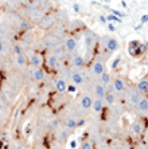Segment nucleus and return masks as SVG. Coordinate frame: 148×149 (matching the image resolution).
Listing matches in <instances>:
<instances>
[{"mask_svg":"<svg viewBox=\"0 0 148 149\" xmlns=\"http://www.w3.org/2000/svg\"><path fill=\"white\" fill-rule=\"evenodd\" d=\"M59 22V14L57 11H50L47 14L43 15V17L41 19V22L38 23V27L43 31H48L51 30L57 23Z\"/></svg>","mask_w":148,"mask_h":149,"instance_id":"nucleus-1","label":"nucleus"},{"mask_svg":"<svg viewBox=\"0 0 148 149\" xmlns=\"http://www.w3.org/2000/svg\"><path fill=\"white\" fill-rule=\"evenodd\" d=\"M127 97H128V102L132 105V106H136V105L139 104V101L141 100V98L144 97V94L141 93L140 90L137 89V86H132V87H128L127 89Z\"/></svg>","mask_w":148,"mask_h":149,"instance_id":"nucleus-2","label":"nucleus"},{"mask_svg":"<svg viewBox=\"0 0 148 149\" xmlns=\"http://www.w3.org/2000/svg\"><path fill=\"white\" fill-rule=\"evenodd\" d=\"M102 40H104L102 46L105 47L108 54H113V52L120 50V42H119L117 38H113V36H105V38H102Z\"/></svg>","mask_w":148,"mask_h":149,"instance_id":"nucleus-3","label":"nucleus"},{"mask_svg":"<svg viewBox=\"0 0 148 149\" xmlns=\"http://www.w3.org/2000/svg\"><path fill=\"white\" fill-rule=\"evenodd\" d=\"M45 65L50 70H57V69H59L61 61H59V58L53 51H48L45 55Z\"/></svg>","mask_w":148,"mask_h":149,"instance_id":"nucleus-4","label":"nucleus"},{"mask_svg":"<svg viewBox=\"0 0 148 149\" xmlns=\"http://www.w3.org/2000/svg\"><path fill=\"white\" fill-rule=\"evenodd\" d=\"M96 34L89 28H83V43H85L86 50H92L96 45Z\"/></svg>","mask_w":148,"mask_h":149,"instance_id":"nucleus-5","label":"nucleus"},{"mask_svg":"<svg viewBox=\"0 0 148 149\" xmlns=\"http://www.w3.org/2000/svg\"><path fill=\"white\" fill-rule=\"evenodd\" d=\"M110 86H112V90H113L116 94H123V93H125L127 89H128L127 82H125L121 77H116V78H113Z\"/></svg>","mask_w":148,"mask_h":149,"instance_id":"nucleus-6","label":"nucleus"},{"mask_svg":"<svg viewBox=\"0 0 148 149\" xmlns=\"http://www.w3.org/2000/svg\"><path fill=\"white\" fill-rule=\"evenodd\" d=\"M105 70H107L105 62L100 58L94 59L93 62H92V65H90V71H92V74L96 75V77H100L101 74H104L105 73Z\"/></svg>","mask_w":148,"mask_h":149,"instance_id":"nucleus-7","label":"nucleus"},{"mask_svg":"<svg viewBox=\"0 0 148 149\" xmlns=\"http://www.w3.org/2000/svg\"><path fill=\"white\" fill-rule=\"evenodd\" d=\"M69 77H70V79H72V83H74L76 86H82V85H85V75H83V73L79 69H74V67H73Z\"/></svg>","mask_w":148,"mask_h":149,"instance_id":"nucleus-8","label":"nucleus"},{"mask_svg":"<svg viewBox=\"0 0 148 149\" xmlns=\"http://www.w3.org/2000/svg\"><path fill=\"white\" fill-rule=\"evenodd\" d=\"M28 62L32 67H42L45 65V58L41 52L38 51H31L30 55H28Z\"/></svg>","mask_w":148,"mask_h":149,"instance_id":"nucleus-9","label":"nucleus"},{"mask_svg":"<svg viewBox=\"0 0 148 149\" xmlns=\"http://www.w3.org/2000/svg\"><path fill=\"white\" fill-rule=\"evenodd\" d=\"M43 45L47 47L48 50H51L54 49L55 46H59V45H62V42H61V36H58V35H55V34H47L45 36V40H43Z\"/></svg>","mask_w":148,"mask_h":149,"instance_id":"nucleus-10","label":"nucleus"},{"mask_svg":"<svg viewBox=\"0 0 148 149\" xmlns=\"http://www.w3.org/2000/svg\"><path fill=\"white\" fill-rule=\"evenodd\" d=\"M129 130H131L132 134L137 136V137L141 134H144L145 125H144V122H143V120H135V121L131 124V126H129Z\"/></svg>","mask_w":148,"mask_h":149,"instance_id":"nucleus-11","label":"nucleus"},{"mask_svg":"<svg viewBox=\"0 0 148 149\" xmlns=\"http://www.w3.org/2000/svg\"><path fill=\"white\" fill-rule=\"evenodd\" d=\"M78 105H79V109L83 111L92 110V105H93V98H92V95H89V94H82L78 100Z\"/></svg>","mask_w":148,"mask_h":149,"instance_id":"nucleus-12","label":"nucleus"},{"mask_svg":"<svg viewBox=\"0 0 148 149\" xmlns=\"http://www.w3.org/2000/svg\"><path fill=\"white\" fill-rule=\"evenodd\" d=\"M63 47H65L66 52L73 54V52H76L77 47H78V42H77V39L74 38L73 35H69V36H66L65 40H63Z\"/></svg>","mask_w":148,"mask_h":149,"instance_id":"nucleus-13","label":"nucleus"},{"mask_svg":"<svg viewBox=\"0 0 148 149\" xmlns=\"http://www.w3.org/2000/svg\"><path fill=\"white\" fill-rule=\"evenodd\" d=\"M32 3L36 6V7L39 8L41 11H43L45 14H47V12H50L53 8V3L50 1V0H31Z\"/></svg>","mask_w":148,"mask_h":149,"instance_id":"nucleus-14","label":"nucleus"},{"mask_svg":"<svg viewBox=\"0 0 148 149\" xmlns=\"http://www.w3.org/2000/svg\"><path fill=\"white\" fill-rule=\"evenodd\" d=\"M15 63L19 69H27L28 66V56L24 52H19L15 54Z\"/></svg>","mask_w":148,"mask_h":149,"instance_id":"nucleus-15","label":"nucleus"},{"mask_svg":"<svg viewBox=\"0 0 148 149\" xmlns=\"http://www.w3.org/2000/svg\"><path fill=\"white\" fill-rule=\"evenodd\" d=\"M31 75H32V78H34L35 82H39V83L43 82V81L46 79V73H45V70L42 69V67H32Z\"/></svg>","mask_w":148,"mask_h":149,"instance_id":"nucleus-16","label":"nucleus"},{"mask_svg":"<svg viewBox=\"0 0 148 149\" xmlns=\"http://www.w3.org/2000/svg\"><path fill=\"white\" fill-rule=\"evenodd\" d=\"M85 63H86V61L82 55H79V54H73L72 55V66L74 69L82 70L83 66H85Z\"/></svg>","mask_w":148,"mask_h":149,"instance_id":"nucleus-17","label":"nucleus"},{"mask_svg":"<svg viewBox=\"0 0 148 149\" xmlns=\"http://www.w3.org/2000/svg\"><path fill=\"white\" fill-rule=\"evenodd\" d=\"M93 94L94 98H98V100H105V94H107V89L101 85L100 82L94 83L93 86Z\"/></svg>","mask_w":148,"mask_h":149,"instance_id":"nucleus-18","label":"nucleus"},{"mask_svg":"<svg viewBox=\"0 0 148 149\" xmlns=\"http://www.w3.org/2000/svg\"><path fill=\"white\" fill-rule=\"evenodd\" d=\"M136 111H139L140 114H148V97H143L140 101H139V104L135 106Z\"/></svg>","mask_w":148,"mask_h":149,"instance_id":"nucleus-19","label":"nucleus"},{"mask_svg":"<svg viewBox=\"0 0 148 149\" xmlns=\"http://www.w3.org/2000/svg\"><path fill=\"white\" fill-rule=\"evenodd\" d=\"M139 43L137 40H132L129 42V46H128V52L132 58H136V56H140V52H139Z\"/></svg>","mask_w":148,"mask_h":149,"instance_id":"nucleus-20","label":"nucleus"},{"mask_svg":"<svg viewBox=\"0 0 148 149\" xmlns=\"http://www.w3.org/2000/svg\"><path fill=\"white\" fill-rule=\"evenodd\" d=\"M67 86L69 85H67L65 78H58V79L55 81V85H54L55 90L58 91V93H66L67 91Z\"/></svg>","mask_w":148,"mask_h":149,"instance_id":"nucleus-21","label":"nucleus"},{"mask_svg":"<svg viewBox=\"0 0 148 149\" xmlns=\"http://www.w3.org/2000/svg\"><path fill=\"white\" fill-rule=\"evenodd\" d=\"M98 82H100L105 89H109V86L112 85V75L105 71L104 74H101V75L98 77Z\"/></svg>","mask_w":148,"mask_h":149,"instance_id":"nucleus-22","label":"nucleus"},{"mask_svg":"<svg viewBox=\"0 0 148 149\" xmlns=\"http://www.w3.org/2000/svg\"><path fill=\"white\" fill-rule=\"evenodd\" d=\"M105 102H107L109 106H113L117 101V94L114 93L113 90H107V94H105Z\"/></svg>","mask_w":148,"mask_h":149,"instance_id":"nucleus-23","label":"nucleus"},{"mask_svg":"<svg viewBox=\"0 0 148 149\" xmlns=\"http://www.w3.org/2000/svg\"><path fill=\"white\" fill-rule=\"evenodd\" d=\"M51 30H53V31H51L53 34L58 35V36H62V35L66 32V26H65V23H63V22H58V23H57V24H55Z\"/></svg>","mask_w":148,"mask_h":149,"instance_id":"nucleus-24","label":"nucleus"},{"mask_svg":"<svg viewBox=\"0 0 148 149\" xmlns=\"http://www.w3.org/2000/svg\"><path fill=\"white\" fill-rule=\"evenodd\" d=\"M3 94L6 95V98L10 101H14L15 97H16V90H15L12 86H6L3 89Z\"/></svg>","mask_w":148,"mask_h":149,"instance_id":"nucleus-25","label":"nucleus"},{"mask_svg":"<svg viewBox=\"0 0 148 149\" xmlns=\"http://www.w3.org/2000/svg\"><path fill=\"white\" fill-rule=\"evenodd\" d=\"M92 110L94 113H101L104 110V100H98V98H94L93 100V105H92Z\"/></svg>","mask_w":148,"mask_h":149,"instance_id":"nucleus-26","label":"nucleus"},{"mask_svg":"<svg viewBox=\"0 0 148 149\" xmlns=\"http://www.w3.org/2000/svg\"><path fill=\"white\" fill-rule=\"evenodd\" d=\"M77 121H78V120H77L76 117L70 116V117H67L65 120V126L69 129V130H73V129L77 128Z\"/></svg>","mask_w":148,"mask_h":149,"instance_id":"nucleus-27","label":"nucleus"},{"mask_svg":"<svg viewBox=\"0 0 148 149\" xmlns=\"http://www.w3.org/2000/svg\"><path fill=\"white\" fill-rule=\"evenodd\" d=\"M137 86V89L141 91L143 94H147L148 93V79L147 78H144V79H141L140 82L136 85Z\"/></svg>","mask_w":148,"mask_h":149,"instance_id":"nucleus-28","label":"nucleus"},{"mask_svg":"<svg viewBox=\"0 0 148 149\" xmlns=\"http://www.w3.org/2000/svg\"><path fill=\"white\" fill-rule=\"evenodd\" d=\"M31 28H32V26H31V22L30 20H22L20 23H19V30L23 32H28Z\"/></svg>","mask_w":148,"mask_h":149,"instance_id":"nucleus-29","label":"nucleus"},{"mask_svg":"<svg viewBox=\"0 0 148 149\" xmlns=\"http://www.w3.org/2000/svg\"><path fill=\"white\" fill-rule=\"evenodd\" d=\"M79 149H93V144H92L90 140H83Z\"/></svg>","mask_w":148,"mask_h":149,"instance_id":"nucleus-30","label":"nucleus"},{"mask_svg":"<svg viewBox=\"0 0 148 149\" xmlns=\"http://www.w3.org/2000/svg\"><path fill=\"white\" fill-rule=\"evenodd\" d=\"M147 51H148L147 43H139V52H140V55H144Z\"/></svg>","mask_w":148,"mask_h":149,"instance_id":"nucleus-31","label":"nucleus"},{"mask_svg":"<svg viewBox=\"0 0 148 149\" xmlns=\"http://www.w3.org/2000/svg\"><path fill=\"white\" fill-rule=\"evenodd\" d=\"M107 20H110V22H116V23H121V17L116 16V15H108L107 16Z\"/></svg>","mask_w":148,"mask_h":149,"instance_id":"nucleus-32","label":"nucleus"},{"mask_svg":"<svg viewBox=\"0 0 148 149\" xmlns=\"http://www.w3.org/2000/svg\"><path fill=\"white\" fill-rule=\"evenodd\" d=\"M67 91H69V93H76V91H77V86L74 85V83L69 85V86H67Z\"/></svg>","mask_w":148,"mask_h":149,"instance_id":"nucleus-33","label":"nucleus"},{"mask_svg":"<svg viewBox=\"0 0 148 149\" xmlns=\"http://www.w3.org/2000/svg\"><path fill=\"white\" fill-rule=\"evenodd\" d=\"M119 63H120V56H117L113 62H112V69H116V67L119 66Z\"/></svg>","mask_w":148,"mask_h":149,"instance_id":"nucleus-34","label":"nucleus"},{"mask_svg":"<svg viewBox=\"0 0 148 149\" xmlns=\"http://www.w3.org/2000/svg\"><path fill=\"white\" fill-rule=\"evenodd\" d=\"M112 14L116 15V16H119V17H123V16H124V14H121L120 11H116V10H112Z\"/></svg>","mask_w":148,"mask_h":149,"instance_id":"nucleus-35","label":"nucleus"},{"mask_svg":"<svg viewBox=\"0 0 148 149\" xmlns=\"http://www.w3.org/2000/svg\"><path fill=\"white\" fill-rule=\"evenodd\" d=\"M83 124H85V120H83V118H79L78 121H77V128H78V126H82Z\"/></svg>","mask_w":148,"mask_h":149,"instance_id":"nucleus-36","label":"nucleus"},{"mask_svg":"<svg viewBox=\"0 0 148 149\" xmlns=\"http://www.w3.org/2000/svg\"><path fill=\"white\" fill-rule=\"evenodd\" d=\"M4 54V43L0 40V55H3Z\"/></svg>","mask_w":148,"mask_h":149,"instance_id":"nucleus-37","label":"nucleus"},{"mask_svg":"<svg viewBox=\"0 0 148 149\" xmlns=\"http://www.w3.org/2000/svg\"><path fill=\"white\" fill-rule=\"evenodd\" d=\"M148 22V15H144V16H141V24H144Z\"/></svg>","mask_w":148,"mask_h":149,"instance_id":"nucleus-38","label":"nucleus"},{"mask_svg":"<svg viewBox=\"0 0 148 149\" xmlns=\"http://www.w3.org/2000/svg\"><path fill=\"white\" fill-rule=\"evenodd\" d=\"M108 30H109L110 32H114V30H116V28H114V26H113V24H110V23H108Z\"/></svg>","mask_w":148,"mask_h":149,"instance_id":"nucleus-39","label":"nucleus"},{"mask_svg":"<svg viewBox=\"0 0 148 149\" xmlns=\"http://www.w3.org/2000/svg\"><path fill=\"white\" fill-rule=\"evenodd\" d=\"M100 20H101V23H104V24H105V23H107V17L105 16H100Z\"/></svg>","mask_w":148,"mask_h":149,"instance_id":"nucleus-40","label":"nucleus"},{"mask_svg":"<svg viewBox=\"0 0 148 149\" xmlns=\"http://www.w3.org/2000/svg\"><path fill=\"white\" fill-rule=\"evenodd\" d=\"M76 146H77V142H76V141H72V142H70V148L74 149Z\"/></svg>","mask_w":148,"mask_h":149,"instance_id":"nucleus-41","label":"nucleus"},{"mask_svg":"<svg viewBox=\"0 0 148 149\" xmlns=\"http://www.w3.org/2000/svg\"><path fill=\"white\" fill-rule=\"evenodd\" d=\"M73 8H74V11H76V12H78V11H79V6H78V4H74V6H73Z\"/></svg>","mask_w":148,"mask_h":149,"instance_id":"nucleus-42","label":"nucleus"},{"mask_svg":"<svg viewBox=\"0 0 148 149\" xmlns=\"http://www.w3.org/2000/svg\"><path fill=\"white\" fill-rule=\"evenodd\" d=\"M14 3H18V4H22V3H24V0H12Z\"/></svg>","mask_w":148,"mask_h":149,"instance_id":"nucleus-43","label":"nucleus"},{"mask_svg":"<svg viewBox=\"0 0 148 149\" xmlns=\"http://www.w3.org/2000/svg\"><path fill=\"white\" fill-rule=\"evenodd\" d=\"M116 149H128V148H127V146H117Z\"/></svg>","mask_w":148,"mask_h":149,"instance_id":"nucleus-44","label":"nucleus"},{"mask_svg":"<svg viewBox=\"0 0 148 149\" xmlns=\"http://www.w3.org/2000/svg\"><path fill=\"white\" fill-rule=\"evenodd\" d=\"M32 149H43V148H41V146H34Z\"/></svg>","mask_w":148,"mask_h":149,"instance_id":"nucleus-45","label":"nucleus"},{"mask_svg":"<svg viewBox=\"0 0 148 149\" xmlns=\"http://www.w3.org/2000/svg\"><path fill=\"white\" fill-rule=\"evenodd\" d=\"M109 1H110V0H105V3H109Z\"/></svg>","mask_w":148,"mask_h":149,"instance_id":"nucleus-46","label":"nucleus"}]
</instances>
